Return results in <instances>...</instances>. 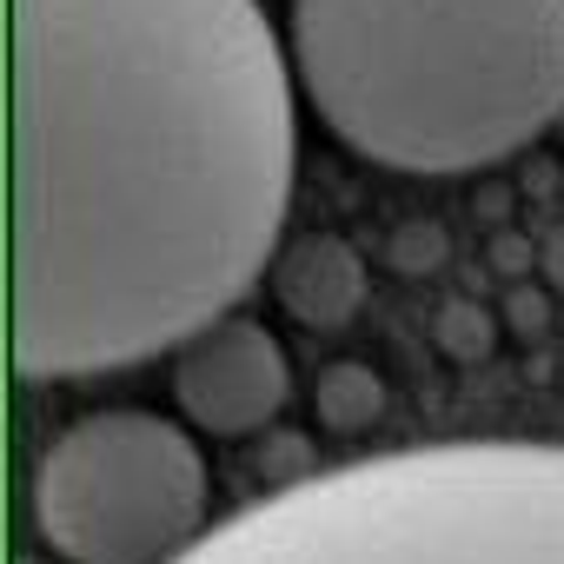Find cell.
I'll return each mask as SVG.
<instances>
[{"mask_svg": "<svg viewBox=\"0 0 564 564\" xmlns=\"http://www.w3.org/2000/svg\"><path fill=\"white\" fill-rule=\"evenodd\" d=\"M293 61L259 0H14V366L199 339L293 206Z\"/></svg>", "mask_w": 564, "mask_h": 564, "instance_id": "1", "label": "cell"}, {"mask_svg": "<svg viewBox=\"0 0 564 564\" xmlns=\"http://www.w3.org/2000/svg\"><path fill=\"white\" fill-rule=\"evenodd\" d=\"M293 67L366 160L471 173L564 120V0H293Z\"/></svg>", "mask_w": 564, "mask_h": 564, "instance_id": "2", "label": "cell"}, {"mask_svg": "<svg viewBox=\"0 0 564 564\" xmlns=\"http://www.w3.org/2000/svg\"><path fill=\"white\" fill-rule=\"evenodd\" d=\"M180 564H564V445H419L213 524Z\"/></svg>", "mask_w": 564, "mask_h": 564, "instance_id": "3", "label": "cell"}, {"mask_svg": "<svg viewBox=\"0 0 564 564\" xmlns=\"http://www.w3.org/2000/svg\"><path fill=\"white\" fill-rule=\"evenodd\" d=\"M34 524L67 564H180L206 538V458L160 412H87L34 465Z\"/></svg>", "mask_w": 564, "mask_h": 564, "instance_id": "4", "label": "cell"}, {"mask_svg": "<svg viewBox=\"0 0 564 564\" xmlns=\"http://www.w3.org/2000/svg\"><path fill=\"white\" fill-rule=\"evenodd\" d=\"M173 392H180V412L199 432L239 438V432H259L279 405H286L293 366H286L279 339L259 319H219V326H206L199 339L180 346Z\"/></svg>", "mask_w": 564, "mask_h": 564, "instance_id": "5", "label": "cell"}, {"mask_svg": "<svg viewBox=\"0 0 564 564\" xmlns=\"http://www.w3.org/2000/svg\"><path fill=\"white\" fill-rule=\"evenodd\" d=\"M359 286H366L359 259H352L346 246H333V239L300 246V252L286 259V272H279V293H286V306H293L300 319H313V326L346 319V313L359 306Z\"/></svg>", "mask_w": 564, "mask_h": 564, "instance_id": "6", "label": "cell"}, {"mask_svg": "<svg viewBox=\"0 0 564 564\" xmlns=\"http://www.w3.org/2000/svg\"><path fill=\"white\" fill-rule=\"evenodd\" d=\"M319 412H326L333 425L372 419V412H379V379H372L366 366H333V372H326V392H319Z\"/></svg>", "mask_w": 564, "mask_h": 564, "instance_id": "7", "label": "cell"}, {"mask_svg": "<svg viewBox=\"0 0 564 564\" xmlns=\"http://www.w3.org/2000/svg\"><path fill=\"white\" fill-rule=\"evenodd\" d=\"M28 564H41V557H28Z\"/></svg>", "mask_w": 564, "mask_h": 564, "instance_id": "8", "label": "cell"}]
</instances>
